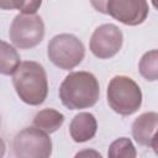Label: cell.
I'll return each instance as SVG.
<instances>
[{
    "instance_id": "cell-1",
    "label": "cell",
    "mask_w": 158,
    "mask_h": 158,
    "mask_svg": "<svg viewBox=\"0 0 158 158\" xmlns=\"http://www.w3.org/2000/svg\"><path fill=\"white\" fill-rule=\"evenodd\" d=\"M100 96V85L96 77L85 70L69 73L59 86V99L69 110H80L94 106Z\"/></svg>"
},
{
    "instance_id": "cell-2",
    "label": "cell",
    "mask_w": 158,
    "mask_h": 158,
    "mask_svg": "<svg viewBox=\"0 0 158 158\" xmlns=\"http://www.w3.org/2000/svg\"><path fill=\"white\" fill-rule=\"evenodd\" d=\"M12 85L19 98L27 105L38 106L48 95V80L44 68L33 60H25L12 75Z\"/></svg>"
},
{
    "instance_id": "cell-3",
    "label": "cell",
    "mask_w": 158,
    "mask_h": 158,
    "mask_svg": "<svg viewBox=\"0 0 158 158\" xmlns=\"http://www.w3.org/2000/svg\"><path fill=\"white\" fill-rule=\"evenodd\" d=\"M106 98L109 106L122 116L133 115L142 105L141 88L132 78L126 75H115L109 81Z\"/></svg>"
},
{
    "instance_id": "cell-4",
    "label": "cell",
    "mask_w": 158,
    "mask_h": 158,
    "mask_svg": "<svg viewBox=\"0 0 158 158\" xmlns=\"http://www.w3.org/2000/svg\"><path fill=\"white\" fill-rule=\"evenodd\" d=\"M48 59L58 68L69 70L81 63L85 56L83 42L70 33L56 35L47 46Z\"/></svg>"
},
{
    "instance_id": "cell-5",
    "label": "cell",
    "mask_w": 158,
    "mask_h": 158,
    "mask_svg": "<svg viewBox=\"0 0 158 158\" xmlns=\"http://www.w3.org/2000/svg\"><path fill=\"white\" fill-rule=\"evenodd\" d=\"M9 37L12 44L20 49H30L40 44L44 37V23L40 15L19 14L14 17Z\"/></svg>"
},
{
    "instance_id": "cell-6",
    "label": "cell",
    "mask_w": 158,
    "mask_h": 158,
    "mask_svg": "<svg viewBox=\"0 0 158 158\" xmlns=\"http://www.w3.org/2000/svg\"><path fill=\"white\" fill-rule=\"evenodd\" d=\"M16 158H51L52 139L48 133L33 127H25L12 142Z\"/></svg>"
},
{
    "instance_id": "cell-7",
    "label": "cell",
    "mask_w": 158,
    "mask_h": 158,
    "mask_svg": "<svg viewBox=\"0 0 158 158\" xmlns=\"http://www.w3.org/2000/svg\"><path fill=\"white\" fill-rule=\"evenodd\" d=\"M91 5L102 14L127 26H137L144 22L148 15V2L144 0H109L93 1Z\"/></svg>"
},
{
    "instance_id": "cell-8",
    "label": "cell",
    "mask_w": 158,
    "mask_h": 158,
    "mask_svg": "<svg viewBox=\"0 0 158 158\" xmlns=\"http://www.w3.org/2000/svg\"><path fill=\"white\" fill-rule=\"evenodd\" d=\"M122 43V31L114 23H104L94 30L89 48L96 58L109 59L120 52Z\"/></svg>"
},
{
    "instance_id": "cell-9",
    "label": "cell",
    "mask_w": 158,
    "mask_h": 158,
    "mask_svg": "<svg viewBox=\"0 0 158 158\" xmlns=\"http://www.w3.org/2000/svg\"><path fill=\"white\" fill-rule=\"evenodd\" d=\"M132 136L141 146H151L152 138L158 131V112H143L132 123Z\"/></svg>"
},
{
    "instance_id": "cell-10",
    "label": "cell",
    "mask_w": 158,
    "mask_h": 158,
    "mask_svg": "<svg viewBox=\"0 0 158 158\" xmlns=\"http://www.w3.org/2000/svg\"><path fill=\"white\" fill-rule=\"evenodd\" d=\"M96 131H98V121L95 116L90 112L77 114L69 125L70 137L77 143H83L94 138Z\"/></svg>"
},
{
    "instance_id": "cell-11",
    "label": "cell",
    "mask_w": 158,
    "mask_h": 158,
    "mask_svg": "<svg viewBox=\"0 0 158 158\" xmlns=\"http://www.w3.org/2000/svg\"><path fill=\"white\" fill-rule=\"evenodd\" d=\"M64 122V115L56 109L40 110L33 117V126L48 135L58 131Z\"/></svg>"
},
{
    "instance_id": "cell-12",
    "label": "cell",
    "mask_w": 158,
    "mask_h": 158,
    "mask_svg": "<svg viewBox=\"0 0 158 158\" xmlns=\"http://www.w3.org/2000/svg\"><path fill=\"white\" fill-rule=\"evenodd\" d=\"M21 65V58L14 46L1 41L0 49V72L4 75H14Z\"/></svg>"
},
{
    "instance_id": "cell-13",
    "label": "cell",
    "mask_w": 158,
    "mask_h": 158,
    "mask_svg": "<svg viewBox=\"0 0 158 158\" xmlns=\"http://www.w3.org/2000/svg\"><path fill=\"white\" fill-rule=\"evenodd\" d=\"M138 70L147 81L158 80V49L148 51L141 57Z\"/></svg>"
},
{
    "instance_id": "cell-14",
    "label": "cell",
    "mask_w": 158,
    "mask_h": 158,
    "mask_svg": "<svg viewBox=\"0 0 158 158\" xmlns=\"http://www.w3.org/2000/svg\"><path fill=\"white\" fill-rule=\"evenodd\" d=\"M136 147L127 137H120L109 146L107 158H136Z\"/></svg>"
},
{
    "instance_id": "cell-15",
    "label": "cell",
    "mask_w": 158,
    "mask_h": 158,
    "mask_svg": "<svg viewBox=\"0 0 158 158\" xmlns=\"http://www.w3.org/2000/svg\"><path fill=\"white\" fill-rule=\"evenodd\" d=\"M41 1H1L0 6L2 9H12L16 7L21 11V14L33 15L37 12L38 7L41 6Z\"/></svg>"
},
{
    "instance_id": "cell-16",
    "label": "cell",
    "mask_w": 158,
    "mask_h": 158,
    "mask_svg": "<svg viewBox=\"0 0 158 158\" xmlns=\"http://www.w3.org/2000/svg\"><path fill=\"white\" fill-rule=\"evenodd\" d=\"M74 158H102V157L98 151H95L93 148H85V149H81L78 153H75Z\"/></svg>"
},
{
    "instance_id": "cell-17",
    "label": "cell",
    "mask_w": 158,
    "mask_h": 158,
    "mask_svg": "<svg viewBox=\"0 0 158 158\" xmlns=\"http://www.w3.org/2000/svg\"><path fill=\"white\" fill-rule=\"evenodd\" d=\"M151 147L153 148L154 153L158 156V131L156 132V135H154V136H153V138H152V142H151Z\"/></svg>"
},
{
    "instance_id": "cell-18",
    "label": "cell",
    "mask_w": 158,
    "mask_h": 158,
    "mask_svg": "<svg viewBox=\"0 0 158 158\" xmlns=\"http://www.w3.org/2000/svg\"><path fill=\"white\" fill-rule=\"evenodd\" d=\"M152 5L158 10V1H152Z\"/></svg>"
}]
</instances>
